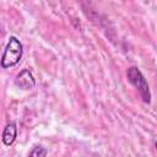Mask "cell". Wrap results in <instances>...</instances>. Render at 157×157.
<instances>
[{"label":"cell","instance_id":"2","mask_svg":"<svg viewBox=\"0 0 157 157\" xmlns=\"http://www.w3.org/2000/svg\"><path fill=\"white\" fill-rule=\"evenodd\" d=\"M126 77H128V81L139 91L142 101L147 104L151 103V91L142 72L136 66H130L126 71Z\"/></svg>","mask_w":157,"mask_h":157},{"label":"cell","instance_id":"1","mask_svg":"<svg viewBox=\"0 0 157 157\" xmlns=\"http://www.w3.org/2000/svg\"><path fill=\"white\" fill-rule=\"evenodd\" d=\"M22 54H23V45H22L21 40L17 37L11 36L7 40V44L5 47V50H4L1 60H0L1 67L9 69V67L17 65L22 58Z\"/></svg>","mask_w":157,"mask_h":157},{"label":"cell","instance_id":"4","mask_svg":"<svg viewBox=\"0 0 157 157\" xmlns=\"http://www.w3.org/2000/svg\"><path fill=\"white\" fill-rule=\"evenodd\" d=\"M17 137V126H16V123L13 121H10L6 124V126L4 128V131H2V136H1V140H2V144L5 146H11Z\"/></svg>","mask_w":157,"mask_h":157},{"label":"cell","instance_id":"5","mask_svg":"<svg viewBox=\"0 0 157 157\" xmlns=\"http://www.w3.org/2000/svg\"><path fill=\"white\" fill-rule=\"evenodd\" d=\"M47 153H48V151L43 146H34L29 151V156H34V157H44V156H47Z\"/></svg>","mask_w":157,"mask_h":157},{"label":"cell","instance_id":"3","mask_svg":"<svg viewBox=\"0 0 157 157\" xmlns=\"http://www.w3.org/2000/svg\"><path fill=\"white\" fill-rule=\"evenodd\" d=\"M15 85L22 90H32L36 86V78L28 69H23L16 75Z\"/></svg>","mask_w":157,"mask_h":157}]
</instances>
